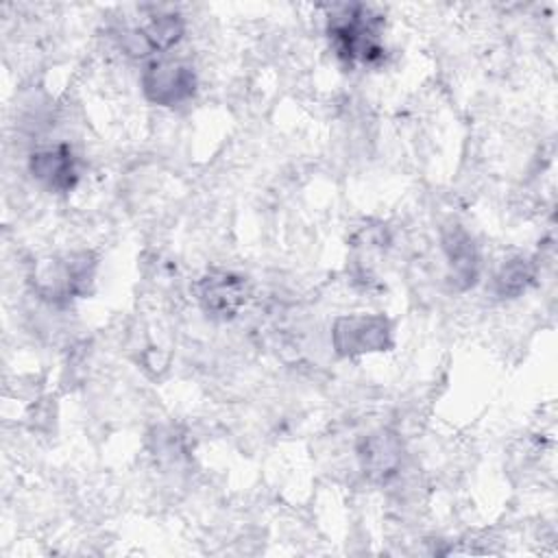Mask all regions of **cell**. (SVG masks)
Here are the masks:
<instances>
[{
  "instance_id": "7",
  "label": "cell",
  "mask_w": 558,
  "mask_h": 558,
  "mask_svg": "<svg viewBox=\"0 0 558 558\" xmlns=\"http://www.w3.org/2000/svg\"><path fill=\"white\" fill-rule=\"evenodd\" d=\"M183 37V20L177 13H155L140 28L122 33V46L131 54L166 52Z\"/></svg>"
},
{
  "instance_id": "2",
  "label": "cell",
  "mask_w": 558,
  "mask_h": 558,
  "mask_svg": "<svg viewBox=\"0 0 558 558\" xmlns=\"http://www.w3.org/2000/svg\"><path fill=\"white\" fill-rule=\"evenodd\" d=\"M96 262L92 253H72L63 259L46 262L37 272V292L44 299L61 303L72 296H83L89 292L94 281Z\"/></svg>"
},
{
  "instance_id": "3",
  "label": "cell",
  "mask_w": 558,
  "mask_h": 558,
  "mask_svg": "<svg viewBox=\"0 0 558 558\" xmlns=\"http://www.w3.org/2000/svg\"><path fill=\"white\" fill-rule=\"evenodd\" d=\"M331 344L344 357L386 351L392 344L390 323L379 314L340 316L331 329Z\"/></svg>"
},
{
  "instance_id": "9",
  "label": "cell",
  "mask_w": 558,
  "mask_h": 558,
  "mask_svg": "<svg viewBox=\"0 0 558 558\" xmlns=\"http://www.w3.org/2000/svg\"><path fill=\"white\" fill-rule=\"evenodd\" d=\"M357 458L371 480H388L401 464V440L388 429H377L357 442Z\"/></svg>"
},
{
  "instance_id": "5",
  "label": "cell",
  "mask_w": 558,
  "mask_h": 558,
  "mask_svg": "<svg viewBox=\"0 0 558 558\" xmlns=\"http://www.w3.org/2000/svg\"><path fill=\"white\" fill-rule=\"evenodd\" d=\"M201 310L214 320H231L246 303V281L231 270H207L194 286Z\"/></svg>"
},
{
  "instance_id": "10",
  "label": "cell",
  "mask_w": 558,
  "mask_h": 558,
  "mask_svg": "<svg viewBox=\"0 0 558 558\" xmlns=\"http://www.w3.org/2000/svg\"><path fill=\"white\" fill-rule=\"evenodd\" d=\"M536 277L534 264L527 257H512L501 264V268L495 275V292L497 296L512 299L523 294Z\"/></svg>"
},
{
  "instance_id": "8",
  "label": "cell",
  "mask_w": 558,
  "mask_h": 558,
  "mask_svg": "<svg viewBox=\"0 0 558 558\" xmlns=\"http://www.w3.org/2000/svg\"><path fill=\"white\" fill-rule=\"evenodd\" d=\"M442 251L449 266V279L458 290H466L480 275V251L473 238L460 225L442 229Z\"/></svg>"
},
{
  "instance_id": "1",
  "label": "cell",
  "mask_w": 558,
  "mask_h": 558,
  "mask_svg": "<svg viewBox=\"0 0 558 558\" xmlns=\"http://www.w3.org/2000/svg\"><path fill=\"white\" fill-rule=\"evenodd\" d=\"M379 17H371L368 11L360 4L340 7L329 15V39L336 54L344 63H368L375 65L384 59L386 50L379 44L377 35Z\"/></svg>"
},
{
  "instance_id": "6",
  "label": "cell",
  "mask_w": 558,
  "mask_h": 558,
  "mask_svg": "<svg viewBox=\"0 0 558 558\" xmlns=\"http://www.w3.org/2000/svg\"><path fill=\"white\" fill-rule=\"evenodd\" d=\"M28 170L50 192H70L78 181L76 159L68 144L35 150L28 157Z\"/></svg>"
},
{
  "instance_id": "4",
  "label": "cell",
  "mask_w": 558,
  "mask_h": 558,
  "mask_svg": "<svg viewBox=\"0 0 558 558\" xmlns=\"http://www.w3.org/2000/svg\"><path fill=\"white\" fill-rule=\"evenodd\" d=\"M142 92L153 105L174 107L194 96L196 74L183 61L155 59L144 65Z\"/></svg>"
}]
</instances>
